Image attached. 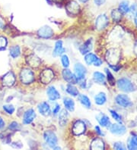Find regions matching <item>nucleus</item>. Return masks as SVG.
<instances>
[{
  "mask_svg": "<svg viewBox=\"0 0 137 150\" xmlns=\"http://www.w3.org/2000/svg\"><path fill=\"white\" fill-rule=\"evenodd\" d=\"M53 2H55V3L57 4H60V3H62V2H63V0H52Z\"/></svg>",
  "mask_w": 137,
  "mask_h": 150,
  "instance_id": "nucleus-48",
  "label": "nucleus"
},
{
  "mask_svg": "<svg viewBox=\"0 0 137 150\" xmlns=\"http://www.w3.org/2000/svg\"><path fill=\"white\" fill-rule=\"evenodd\" d=\"M95 104L98 105H103L107 103V95L104 92H100L95 96L94 98Z\"/></svg>",
  "mask_w": 137,
  "mask_h": 150,
  "instance_id": "nucleus-28",
  "label": "nucleus"
},
{
  "mask_svg": "<svg viewBox=\"0 0 137 150\" xmlns=\"http://www.w3.org/2000/svg\"><path fill=\"white\" fill-rule=\"evenodd\" d=\"M35 117H36V113H35L34 110L32 108L27 109L23 115V120H22L23 125H30L33 122Z\"/></svg>",
  "mask_w": 137,
  "mask_h": 150,
  "instance_id": "nucleus-16",
  "label": "nucleus"
},
{
  "mask_svg": "<svg viewBox=\"0 0 137 150\" xmlns=\"http://www.w3.org/2000/svg\"><path fill=\"white\" fill-rule=\"evenodd\" d=\"M60 105L56 104V105L53 107V112H52V113H53V115L56 116L58 115L59 112H60Z\"/></svg>",
  "mask_w": 137,
  "mask_h": 150,
  "instance_id": "nucleus-42",
  "label": "nucleus"
},
{
  "mask_svg": "<svg viewBox=\"0 0 137 150\" xmlns=\"http://www.w3.org/2000/svg\"><path fill=\"white\" fill-rule=\"evenodd\" d=\"M5 125H6V122L4 121L2 117H0V130L3 129L5 127Z\"/></svg>",
  "mask_w": 137,
  "mask_h": 150,
  "instance_id": "nucleus-46",
  "label": "nucleus"
},
{
  "mask_svg": "<svg viewBox=\"0 0 137 150\" xmlns=\"http://www.w3.org/2000/svg\"><path fill=\"white\" fill-rule=\"evenodd\" d=\"M62 76L63 77V79L66 82H68L69 83H71V84H75V83H78V80L75 77V74L72 73V72L70 71V69L68 68H64L62 71Z\"/></svg>",
  "mask_w": 137,
  "mask_h": 150,
  "instance_id": "nucleus-14",
  "label": "nucleus"
},
{
  "mask_svg": "<svg viewBox=\"0 0 137 150\" xmlns=\"http://www.w3.org/2000/svg\"><path fill=\"white\" fill-rule=\"evenodd\" d=\"M62 103H63L65 109L67 110L68 112H72L75 110V102L70 97H64Z\"/></svg>",
  "mask_w": 137,
  "mask_h": 150,
  "instance_id": "nucleus-26",
  "label": "nucleus"
},
{
  "mask_svg": "<svg viewBox=\"0 0 137 150\" xmlns=\"http://www.w3.org/2000/svg\"><path fill=\"white\" fill-rule=\"evenodd\" d=\"M79 2H82V3H85V2H88L89 0H79Z\"/></svg>",
  "mask_w": 137,
  "mask_h": 150,
  "instance_id": "nucleus-50",
  "label": "nucleus"
},
{
  "mask_svg": "<svg viewBox=\"0 0 137 150\" xmlns=\"http://www.w3.org/2000/svg\"><path fill=\"white\" fill-rule=\"evenodd\" d=\"M9 129L11 130V131H18L21 130V125L16 121H12V122L9 125Z\"/></svg>",
  "mask_w": 137,
  "mask_h": 150,
  "instance_id": "nucleus-39",
  "label": "nucleus"
},
{
  "mask_svg": "<svg viewBox=\"0 0 137 150\" xmlns=\"http://www.w3.org/2000/svg\"><path fill=\"white\" fill-rule=\"evenodd\" d=\"M110 15H111V18L113 19V21L116 23H118L121 21L122 18L123 14L121 12V11L117 8V9H113L110 13Z\"/></svg>",
  "mask_w": 137,
  "mask_h": 150,
  "instance_id": "nucleus-32",
  "label": "nucleus"
},
{
  "mask_svg": "<svg viewBox=\"0 0 137 150\" xmlns=\"http://www.w3.org/2000/svg\"><path fill=\"white\" fill-rule=\"evenodd\" d=\"M117 85L119 90L124 93H132L136 90V87L133 83L132 82L130 79L125 78V77L119 79L117 81Z\"/></svg>",
  "mask_w": 137,
  "mask_h": 150,
  "instance_id": "nucleus-1",
  "label": "nucleus"
},
{
  "mask_svg": "<svg viewBox=\"0 0 137 150\" xmlns=\"http://www.w3.org/2000/svg\"><path fill=\"white\" fill-rule=\"evenodd\" d=\"M69 119V114L67 112V110L62 109L60 112H59V125L61 127L66 126Z\"/></svg>",
  "mask_w": 137,
  "mask_h": 150,
  "instance_id": "nucleus-24",
  "label": "nucleus"
},
{
  "mask_svg": "<svg viewBox=\"0 0 137 150\" xmlns=\"http://www.w3.org/2000/svg\"><path fill=\"white\" fill-rule=\"evenodd\" d=\"M95 131H96V133H97L99 136H104V134L103 133L102 131H101V130H100V127L96 126L95 127Z\"/></svg>",
  "mask_w": 137,
  "mask_h": 150,
  "instance_id": "nucleus-45",
  "label": "nucleus"
},
{
  "mask_svg": "<svg viewBox=\"0 0 137 150\" xmlns=\"http://www.w3.org/2000/svg\"><path fill=\"white\" fill-rule=\"evenodd\" d=\"M9 52H10V55L13 59H16V58L19 57V55H21V49L18 46H11L10 48Z\"/></svg>",
  "mask_w": 137,
  "mask_h": 150,
  "instance_id": "nucleus-33",
  "label": "nucleus"
},
{
  "mask_svg": "<svg viewBox=\"0 0 137 150\" xmlns=\"http://www.w3.org/2000/svg\"><path fill=\"white\" fill-rule=\"evenodd\" d=\"M87 69L84 65L81 63H76L74 66V74L78 80V83L79 81L85 79Z\"/></svg>",
  "mask_w": 137,
  "mask_h": 150,
  "instance_id": "nucleus-5",
  "label": "nucleus"
},
{
  "mask_svg": "<svg viewBox=\"0 0 137 150\" xmlns=\"http://www.w3.org/2000/svg\"><path fill=\"white\" fill-rule=\"evenodd\" d=\"M92 49H93V42H92V40L89 39L79 47V52L82 55H86L89 53Z\"/></svg>",
  "mask_w": 137,
  "mask_h": 150,
  "instance_id": "nucleus-21",
  "label": "nucleus"
},
{
  "mask_svg": "<svg viewBox=\"0 0 137 150\" xmlns=\"http://www.w3.org/2000/svg\"><path fill=\"white\" fill-rule=\"evenodd\" d=\"M106 1L107 0H94V2L97 6H101L106 2Z\"/></svg>",
  "mask_w": 137,
  "mask_h": 150,
  "instance_id": "nucleus-44",
  "label": "nucleus"
},
{
  "mask_svg": "<svg viewBox=\"0 0 137 150\" xmlns=\"http://www.w3.org/2000/svg\"><path fill=\"white\" fill-rule=\"evenodd\" d=\"M15 76L12 71H9L3 75V77H2V84L5 86L7 87H10L12 86L13 85L15 84Z\"/></svg>",
  "mask_w": 137,
  "mask_h": 150,
  "instance_id": "nucleus-15",
  "label": "nucleus"
},
{
  "mask_svg": "<svg viewBox=\"0 0 137 150\" xmlns=\"http://www.w3.org/2000/svg\"><path fill=\"white\" fill-rule=\"evenodd\" d=\"M54 78V73L51 69H44L40 74V81L44 84H49Z\"/></svg>",
  "mask_w": 137,
  "mask_h": 150,
  "instance_id": "nucleus-9",
  "label": "nucleus"
},
{
  "mask_svg": "<svg viewBox=\"0 0 137 150\" xmlns=\"http://www.w3.org/2000/svg\"><path fill=\"white\" fill-rule=\"evenodd\" d=\"M66 52V49L63 47V44L61 40H58L56 42L54 46V50L53 51V56L58 57L63 55Z\"/></svg>",
  "mask_w": 137,
  "mask_h": 150,
  "instance_id": "nucleus-20",
  "label": "nucleus"
},
{
  "mask_svg": "<svg viewBox=\"0 0 137 150\" xmlns=\"http://www.w3.org/2000/svg\"><path fill=\"white\" fill-rule=\"evenodd\" d=\"M27 64L32 68H37L41 64V59L36 55L31 54L26 59Z\"/></svg>",
  "mask_w": 137,
  "mask_h": 150,
  "instance_id": "nucleus-19",
  "label": "nucleus"
},
{
  "mask_svg": "<svg viewBox=\"0 0 137 150\" xmlns=\"http://www.w3.org/2000/svg\"><path fill=\"white\" fill-rule=\"evenodd\" d=\"M130 2L128 0H123L119 4L118 9L121 11L123 15H127L130 12Z\"/></svg>",
  "mask_w": 137,
  "mask_h": 150,
  "instance_id": "nucleus-29",
  "label": "nucleus"
},
{
  "mask_svg": "<svg viewBox=\"0 0 137 150\" xmlns=\"http://www.w3.org/2000/svg\"><path fill=\"white\" fill-rule=\"evenodd\" d=\"M104 71H105V73H106V79L108 80V82L110 85H114L115 79H114V77L111 74V72L110 71V70L108 68H104Z\"/></svg>",
  "mask_w": 137,
  "mask_h": 150,
  "instance_id": "nucleus-34",
  "label": "nucleus"
},
{
  "mask_svg": "<svg viewBox=\"0 0 137 150\" xmlns=\"http://www.w3.org/2000/svg\"><path fill=\"white\" fill-rule=\"evenodd\" d=\"M94 82L100 85H106V76L101 72L95 71L93 73Z\"/></svg>",
  "mask_w": 137,
  "mask_h": 150,
  "instance_id": "nucleus-23",
  "label": "nucleus"
},
{
  "mask_svg": "<svg viewBox=\"0 0 137 150\" xmlns=\"http://www.w3.org/2000/svg\"><path fill=\"white\" fill-rule=\"evenodd\" d=\"M133 20H134V23H135L136 26V28H137V18H134Z\"/></svg>",
  "mask_w": 137,
  "mask_h": 150,
  "instance_id": "nucleus-51",
  "label": "nucleus"
},
{
  "mask_svg": "<svg viewBox=\"0 0 137 150\" xmlns=\"http://www.w3.org/2000/svg\"><path fill=\"white\" fill-rule=\"evenodd\" d=\"M109 130L110 132L113 134L118 136H122L124 135L126 133V127L123 125L122 123H116V124H113L110 125L109 127Z\"/></svg>",
  "mask_w": 137,
  "mask_h": 150,
  "instance_id": "nucleus-8",
  "label": "nucleus"
},
{
  "mask_svg": "<svg viewBox=\"0 0 137 150\" xmlns=\"http://www.w3.org/2000/svg\"><path fill=\"white\" fill-rule=\"evenodd\" d=\"M78 98H79V103L82 104V106H84L85 108H91V103L90 99L88 96L85 94H80V95L78 96Z\"/></svg>",
  "mask_w": 137,
  "mask_h": 150,
  "instance_id": "nucleus-30",
  "label": "nucleus"
},
{
  "mask_svg": "<svg viewBox=\"0 0 137 150\" xmlns=\"http://www.w3.org/2000/svg\"><path fill=\"white\" fill-rule=\"evenodd\" d=\"M54 34L53 30L50 27L47 25L43 26L37 31V35L43 39H49L51 38Z\"/></svg>",
  "mask_w": 137,
  "mask_h": 150,
  "instance_id": "nucleus-13",
  "label": "nucleus"
},
{
  "mask_svg": "<svg viewBox=\"0 0 137 150\" xmlns=\"http://www.w3.org/2000/svg\"><path fill=\"white\" fill-rule=\"evenodd\" d=\"M85 62L88 65H94L95 67H100L102 64L101 59L95 54L91 53V52L86 54L85 56Z\"/></svg>",
  "mask_w": 137,
  "mask_h": 150,
  "instance_id": "nucleus-7",
  "label": "nucleus"
},
{
  "mask_svg": "<svg viewBox=\"0 0 137 150\" xmlns=\"http://www.w3.org/2000/svg\"><path fill=\"white\" fill-rule=\"evenodd\" d=\"M91 149H104L105 145H104V141L100 138H95L91 141V146H90Z\"/></svg>",
  "mask_w": 137,
  "mask_h": 150,
  "instance_id": "nucleus-25",
  "label": "nucleus"
},
{
  "mask_svg": "<svg viewBox=\"0 0 137 150\" xmlns=\"http://www.w3.org/2000/svg\"><path fill=\"white\" fill-rule=\"evenodd\" d=\"M8 41L5 37H0V51H3L6 49Z\"/></svg>",
  "mask_w": 137,
  "mask_h": 150,
  "instance_id": "nucleus-40",
  "label": "nucleus"
},
{
  "mask_svg": "<svg viewBox=\"0 0 137 150\" xmlns=\"http://www.w3.org/2000/svg\"><path fill=\"white\" fill-rule=\"evenodd\" d=\"M86 130V125L84 121L82 120H79L76 121L74 124H73L72 128V131L73 134L75 136H79L83 134L85 132Z\"/></svg>",
  "mask_w": 137,
  "mask_h": 150,
  "instance_id": "nucleus-11",
  "label": "nucleus"
},
{
  "mask_svg": "<svg viewBox=\"0 0 137 150\" xmlns=\"http://www.w3.org/2000/svg\"><path fill=\"white\" fill-rule=\"evenodd\" d=\"M3 110L9 115H12L15 111V108L13 105L9 104V105H3Z\"/></svg>",
  "mask_w": 137,
  "mask_h": 150,
  "instance_id": "nucleus-38",
  "label": "nucleus"
},
{
  "mask_svg": "<svg viewBox=\"0 0 137 150\" xmlns=\"http://www.w3.org/2000/svg\"><path fill=\"white\" fill-rule=\"evenodd\" d=\"M37 110H38L39 113L43 116L47 117V116L50 115L51 114V109H50V106L47 103L44 102L41 103L37 105Z\"/></svg>",
  "mask_w": 137,
  "mask_h": 150,
  "instance_id": "nucleus-18",
  "label": "nucleus"
},
{
  "mask_svg": "<svg viewBox=\"0 0 137 150\" xmlns=\"http://www.w3.org/2000/svg\"><path fill=\"white\" fill-rule=\"evenodd\" d=\"M61 63L64 68H68L70 65V61L69 59V56L66 54L61 55Z\"/></svg>",
  "mask_w": 137,
  "mask_h": 150,
  "instance_id": "nucleus-35",
  "label": "nucleus"
},
{
  "mask_svg": "<svg viewBox=\"0 0 137 150\" xmlns=\"http://www.w3.org/2000/svg\"><path fill=\"white\" fill-rule=\"evenodd\" d=\"M109 24V18L106 15L102 14L98 16L95 21V27L98 30H102L105 29Z\"/></svg>",
  "mask_w": 137,
  "mask_h": 150,
  "instance_id": "nucleus-10",
  "label": "nucleus"
},
{
  "mask_svg": "<svg viewBox=\"0 0 137 150\" xmlns=\"http://www.w3.org/2000/svg\"><path fill=\"white\" fill-rule=\"evenodd\" d=\"M134 52L137 55V41L135 43V46H134Z\"/></svg>",
  "mask_w": 137,
  "mask_h": 150,
  "instance_id": "nucleus-49",
  "label": "nucleus"
},
{
  "mask_svg": "<svg viewBox=\"0 0 137 150\" xmlns=\"http://www.w3.org/2000/svg\"><path fill=\"white\" fill-rule=\"evenodd\" d=\"M110 115H111L112 117H113L114 120H115L117 122H119V123H122V117H121V115H119L118 113H117L116 111H114V110H112V109H110Z\"/></svg>",
  "mask_w": 137,
  "mask_h": 150,
  "instance_id": "nucleus-37",
  "label": "nucleus"
},
{
  "mask_svg": "<svg viewBox=\"0 0 137 150\" xmlns=\"http://www.w3.org/2000/svg\"><path fill=\"white\" fill-rule=\"evenodd\" d=\"M96 118H97V121L99 123V125L101 127H103L109 128V127L111 125L109 117L104 115V114H100V115H98L96 117Z\"/></svg>",
  "mask_w": 137,
  "mask_h": 150,
  "instance_id": "nucleus-22",
  "label": "nucleus"
},
{
  "mask_svg": "<svg viewBox=\"0 0 137 150\" xmlns=\"http://www.w3.org/2000/svg\"><path fill=\"white\" fill-rule=\"evenodd\" d=\"M115 103L122 108H130L133 105L131 99L126 94H119L116 96Z\"/></svg>",
  "mask_w": 137,
  "mask_h": 150,
  "instance_id": "nucleus-4",
  "label": "nucleus"
},
{
  "mask_svg": "<svg viewBox=\"0 0 137 150\" xmlns=\"http://www.w3.org/2000/svg\"><path fill=\"white\" fill-rule=\"evenodd\" d=\"M108 66L110 67V68H111L114 72H118L121 68V66L119 65V64H108Z\"/></svg>",
  "mask_w": 137,
  "mask_h": 150,
  "instance_id": "nucleus-43",
  "label": "nucleus"
},
{
  "mask_svg": "<svg viewBox=\"0 0 137 150\" xmlns=\"http://www.w3.org/2000/svg\"><path fill=\"white\" fill-rule=\"evenodd\" d=\"M66 91L68 94H70V96L73 97H76L79 96V90H78V88L73 84H71V83L67 85Z\"/></svg>",
  "mask_w": 137,
  "mask_h": 150,
  "instance_id": "nucleus-31",
  "label": "nucleus"
},
{
  "mask_svg": "<svg viewBox=\"0 0 137 150\" xmlns=\"http://www.w3.org/2000/svg\"><path fill=\"white\" fill-rule=\"evenodd\" d=\"M113 149L117 150H124L126 149V146L122 142H116L113 144Z\"/></svg>",
  "mask_w": 137,
  "mask_h": 150,
  "instance_id": "nucleus-41",
  "label": "nucleus"
},
{
  "mask_svg": "<svg viewBox=\"0 0 137 150\" xmlns=\"http://www.w3.org/2000/svg\"><path fill=\"white\" fill-rule=\"evenodd\" d=\"M129 14L133 18H137V3L134 2L132 5H130V12Z\"/></svg>",
  "mask_w": 137,
  "mask_h": 150,
  "instance_id": "nucleus-36",
  "label": "nucleus"
},
{
  "mask_svg": "<svg viewBox=\"0 0 137 150\" xmlns=\"http://www.w3.org/2000/svg\"><path fill=\"white\" fill-rule=\"evenodd\" d=\"M47 96L50 101H57L60 99V93L53 86H50L47 90Z\"/></svg>",
  "mask_w": 137,
  "mask_h": 150,
  "instance_id": "nucleus-17",
  "label": "nucleus"
},
{
  "mask_svg": "<svg viewBox=\"0 0 137 150\" xmlns=\"http://www.w3.org/2000/svg\"><path fill=\"white\" fill-rule=\"evenodd\" d=\"M120 52L117 50H108L106 54V60L108 62V64H117L120 61Z\"/></svg>",
  "mask_w": 137,
  "mask_h": 150,
  "instance_id": "nucleus-6",
  "label": "nucleus"
},
{
  "mask_svg": "<svg viewBox=\"0 0 137 150\" xmlns=\"http://www.w3.org/2000/svg\"><path fill=\"white\" fill-rule=\"evenodd\" d=\"M44 139L46 143L48 145L49 148L53 149L55 146H57L58 143V138L55 133L52 130H47L45 131L44 134Z\"/></svg>",
  "mask_w": 137,
  "mask_h": 150,
  "instance_id": "nucleus-3",
  "label": "nucleus"
},
{
  "mask_svg": "<svg viewBox=\"0 0 137 150\" xmlns=\"http://www.w3.org/2000/svg\"><path fill=\"white\" fill-rule=\"evenodd\" d=\"M34 72L29 68H23L20 72L21 82L24 84H31L34 81Z\"/></svg>",
  "mask_w": 137,
  "mask_h": 150,
  "instance_id": "nucleus-2",
  "label": "nucleus"
},
{
  "mask_svg": "<svg viewBox=\"0 0 137 150\" xmlns=\"http://www.w3.org/2000/svg\"><path fill=\"white\" fill-rule=\"evenodd\" d=\"M5 28V24H4L3 21L0 19V29H4Z\"/></svg>",
  "mask_w": 137,
  "mask_h": 150,
  "instance_id": "nucleus-47",
  "label": "nucleus"
},
{
  "mask_svg": "<svg viewBox=\"0 0 137 150\" xmlns=\"http://www.w3.org/2000/svg\"><path fill=\"white\" fill-rule=\"evenodd\" d=\"M128 149L137 150V135L134 133H132L127 141Z\"/></svg>",
  "mask_w": 137,
  "mask_h": 150,
  "instance_id": "nucleus-27",
  "label": "nucleus"
},
{
  "mask_svg": "<svg viewBox=\"0 0 137 150\" xmlns=\"http://www.w3.org/2000/svg\"><path fill=\"white\" fill-rule=\"evenodd\" d=\"M66 10L70 15H77L80 11V6L78 2L72 0L66 3Z\"/></svg>",
  "mask_w": 137,
  "mask_h": 150,
  "instance_id": "nucleus-12",
  "label": "nucleus"
}]
</instances>
